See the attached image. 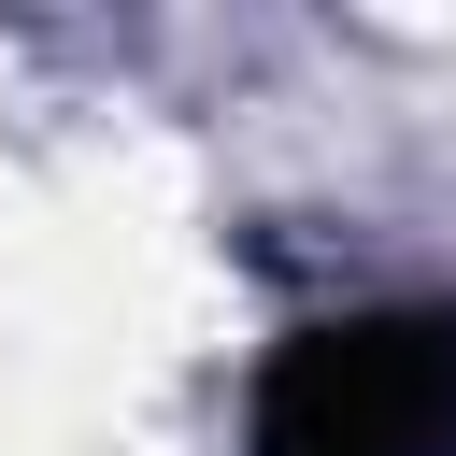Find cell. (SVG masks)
<instances>
[{
	"label": "cell",
	"instance_id": "6da1fadb",
	"mask_svg": "<svg viewBox=\"0 0 456 456\" xmlns=\"http://www.w3.org/2000/svg\"><path fill=\"white\" fill-rule=\"evenodd\" d=\"M256 456H456V314L314 328L256 385Z\"/></svg>",
	"mask_w": 456,
	"mask_h": 456
}]
</instances>
